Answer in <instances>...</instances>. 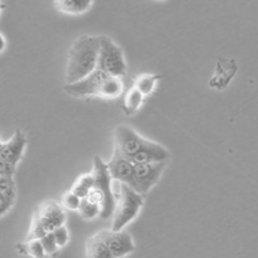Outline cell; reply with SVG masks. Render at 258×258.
I'll list each match as a JSON object with an SVG mask.
<instances>
[{"instance_id": "277c9868", "label": "cell", "mask_w": 258, "mask_h": 258, "mask_svg": "<svg viewBox=\"0 0 258 258\" xmlns=\"http://www.w3.org/2000/svg\"><path fill=\"white\" fill-rule=\"evenodd\" d=\"M91 173L94 179L93 189L98 192L101 197V210L99 216L102 220H108L114 211L116 197L112 190L113 180L111 179L107 164L99 156L94 158L93 171Z\"/></svg>"}, {"instance_id": "ac0fdd59", "label": "cell", "mask_w": 258, "mask_h": 258, "mask_svg": "<svg viewBox=\"0 0 258 258\" xmlns=\"http://www.w3.org/2000/svg\"><path fill=\"white\" fill-rule=\"evenodd\" d=\"M16 248H18V252L23 255H29L38 258H42L45 256V252L41 242H40V239H26L25 242H21V243L16 245Z\"/></svg>"}, {"instance_id": "52a82bcc", "label": "cell", "mask_w": 258, "mask_h": 258, "mask_svg": "<svg viewBox=\"0 0 258 258\" xmlns=\"http://www.w3.org/2000/svg\"><path fill=\"white\" fill-rule=\"evenodd\" d=\"M148 139L128 125H118L114 129V149L131 159Z\"/></svg>"}, {"instance_id": "ffe728a7", "label": "cell", "mask_w": 258, "mask_h": 258, "mask_svg": "<svg viewBox=\"0 0 258 258\" xmlns=\"http://www.w3.org/2000/svg\"><path fill=\"white\" fill-rule=\"evenodd\" d=\"M93 186H94L93 175L92 173H88L78 177L77 181L74 184V186H72L70 190L74 191L80 198H84L88 195V194H90Z\"/></svg>"}, {"instance_id": "3957f363", "label": "cell", "mask_w": 258, "mask_h": 258, "mask_svg": "<svg viewBox=\"0 0 258 258\" xmlns=\"http://www.w3.org/2000/svg\"><path fill=\"white\" fill-rule=\"evenodd\" d=\"M143 195L127 184L119 183L118 197L115 200V208L112 214L113 230H122L133 222L140 213L143 207Z\"/></svg>"}, {"instance_id": "cb8c5ba5", "label": "cell", "mask_w": 258, "mask_h": 258, "mask_svg": "<svg viewBox=\"0 0 258 258\" xmlns=\"http://www.w3.org/2000/svg\"><path fill=\"white\" fill-rule=\"evenodd\" d=\"M16 171V167L8 163L5 159L0 157V176H10L13 177Z\"/></svg>"}, {"instance_id": "e0dca14e", "label": "cell", "mask_w": 258, "mask_h": 258, "mask_svg": "<svg viewBox=\"0 0 258 258\" xmlns=\"http://www.w3.org/2000/svg\"><path fill=\"white\" fill-rule=\"evenodd\" d=\"M144 99V96L135 88L134 86L129 90L124 98L123 102V111L127 116H131L136 114L138 110L141 108L142 102Z\"/></svg>"}, {"instance_id": "9a60e30c", "label": "cell", "mask_w": 258, "mask_h": 258, "mask_svg": "<svg viewBox=\"0 0 258 258\" xmlns=\"http://www.w3.org/2000/svg\"><path fill=\"white\" fill-rule=\"evenodd\" d=\"M85 255L90 258H110L112 257L109 247L103 239L96 233L86 241Z\"/></svg>"}, {"instance_id": "5bb4252c", "label": "cell", "mask_w": 258, "mask_h": 258, "mask_svg": "<svg viewBox=\"0 0 258 258\" xmlns=\"http://www.w3.org/2000/svg\"><path fill=\"white\" fill-rule=\"evenodd\" d=\"M94 0H54L58 12L66 15H82L92 9Z\"/></svg>"}, {"instance_id": "6da1fadb", "label": "cell", "mask_w": 258, "mask_h": 258, "mask_svg": "<svg viewBox=\"0 0 258 258\" xmlns=\"http://www.w3.org/2000/svg\"><path fill=\"white\" fill-rule=\"evenodd\" d=\"M98 36L82 35L76 39L68 51L64 71L66 84L75 83L92 74L98 64Z\"/></svg>"}, {"instance_id": "83f0119b", "label": "cell", "mask_w": 258, "mask_h": 258, "mask_svg": "<svg viewBox=\"0 0 258 258\" xmlns=\"http://www.w3.org/2000/svg\"><path fill=\"white\" fill-rule=\"evenodd\" d=\"M2 144H3V142H2V141H0V147H2Z\"/></svg>"}, {"instance_id": "ba28073f", "label": "cell", "mask_w": 258, "mask_h": 258, "mask_svg": "<svg viewBox=\"0 0 258 258\" xmlns=\"http://www.w3.org/2000/svg\"><path fill=\"white\" fill-rule=\"evenodd\" d=\"M32 222L41 226L45 232H50L66 222L63 207L54 200H46L37 209Z\"/></svg>"}, {"instance_id": "44dd1931", "label": "cell", "mask_w": 258, "mask_h": 258, "mask_svg": "<svg viewBox=\"0 0 258 258\" xmlns=\"http://www.w3.org/2000/svg\"><path fill=\"white\" fill-rule=\"evenodd\" d=\"M40 242H41L45 255L52 256L59 251V246L57 245V243H56L52 231L46 232L44 236L40 238Z\"/></svg>"}, {"instance_id": "7a4b0ae2", "label": "cell", "mask_w": 258, "mask_h": 258, "mask_svg": "<svg viewBox=\"0 0 258 258\" xmlns=\"http://www.w3.org/2000/svg\"><path fill=\"white\" fill-rule=\"evenodd\" d=\"M63 91L72 97H99L102 99H116L123 94L122 78L109 76L99 68L75 83L64 84Z\"/></svg>"}, {"instance_id": "603a6c76", "label": "cell", "mask_w": 258, "mask_h": 258, "mask_svg": "<svg viewBox=\"0 0 258 258\" xmlns=\"http://www.w3.org/2000/svg\"><path fill=\"white\" fill-rule=\"evenodd\" d=\"M52 233H53V237L56 241V243H57V245L59 246V248L67 245L68 241H69V232H68V229L66 226H64V224L53 229Z\"/></svg>"}, {"instance_id": "30bf717a", "label": "cell", "mask_w": 258, "mask_h": 258, "mask_svg": "<svg viewBox=\"0 0 258 258\" xmlns=\"http://www.w3.org/2000/svg\"><path fill=\"white\" fill-rule=\"evenodd\" d=\"M107 167L113 181L127 184L131 187L133 186L135 164L128 157L120 154L117 150L114 149V153L107 164Z\"/></svg>"}, {"instance_id": "5b68a950", "label": "cell", "mask_w": 258, "mask_h": 258, "mask_svg": "<svg viewBox=\"0 0 258 258\" xmlns=\"http://www.w3.org/2000/svg\"><path fill=\"white\" fill-rule=\"evenodd\" d=\"M98 38L99 55L97 68H99L109 76L118 78L126 76L127 62L122 47L106 35L98 36Z\"/></svg>"}, {"instance_id": "9c48e42d", "label": "cell", "mask_w": 258, "mask_h": 258, "mask_svg": "<svg viewBox=\"0 0 258 258\" xmlns=\"http://www.w3.org/2000/svg\"><path fill=\"white\" fill-rule=\"evenodd\" d=\"M97 233L106 242L112 257H124L135 252L136 245L133 237L123 229H102Z\"/></svg>"}, {"instance_id": "8fae6325", "label": "cell", "mask_w": 258, "mask_h": 258, "mask_svg": "<svg viewBox=\"0 0 258 258\" xmlns=\"http://www.w3.org/2000/svg\"><path fill=\"white\" fill-rule=\"evenodd\" d=\"M27 145V138L22 131H15L13 136L7 142H3L0 147V157L8 163L18 167L23 158Z\"/></svg>"}, {"instance_id": "484cf974", "label": "cell", "mask_w": 258, "mask_h": 258, "mask_svg": "<svg viewBox=\"0 0 258 258\" xmlns=\"http://www.w3.org/2000/svg\"><path fill=\"white\" fill-rule=\"evenodd\" d=\"M6 48H7V41L5 37L0 34V54L4 53Z\"/></svg>"}, {"instance_id": "2e32d148", "label": "cell", "mask_w": 258, "mask_h": 258, "mask_svg": "<svg viewBox=\"0 0 258 258\" xmlns=\"http://www.w3.org/2000/svg\"><path fill=\"white\" fill-rule=\"evenodd\" d=\"M160 79L161 76L157 74H142L135 78L134 87L137 88L144 97H147L156 90Z\"/></svg>"}, {"instance_id": "d4e9b609", "label": "cell", "mask_w": 258, "mask_h": 258, "mask_svg": "<svg viewBox=\"0 0 258 258\" xmlns=\"http://www.w3.org/2000/svg\"><path fill=\"white\" fill-rule=\"evenodd\" d=\"M15 200H12L0 194V216L5 215L12 208Z\"/></svg>"}, {"instance_id": "8992f818", "label": "cell", "mask_w": 258, "mask_h": 258, "mask_svg": "<svg viewBox=\"0 0 258 258\" xmlns=\"http://www.w3.org/2000/svg\"><path fill=\"white\" fill-rule=\"evenodd\" d=\"M168 161L158 163H140L135 164L133 188L141 195L148 194L158 183L163 175Z\"/></svg>"}, {"instance_id": "4fadbf2b", "label": "cell", "mask_w": 258, "mask_h": 258, "mask_svg": "<svg viewBox=\"0 0 258 258\" xmlns=\"http://www.w3.org/2000/svg\"><path fill=\"white\" fill-rule=\"evenodd\" d=\"M237 69L238 66L233 59H219L216 62L215 74L209 81V86L217 91L224 90L235 77Z\"/></svg>"}, {"instance_id": "7c38bea8", "label": "cell", "mask_w": 258, "mask_h": 258, "mask_svg": "<svg viewBox=\"0 0 258 258\" xmlns=\"http://www.w3.org/2000/svg\"><path fill=\"white\" fill-rule=\"evenodd\" d=\"M170 158L169 151L157 142L147 140L143 147L131 158L134 164L140 163H158V161H168Z\"/></svg>"}, {"instance_id": "7402d4cb", "label": "cell", "mask_w": 258, "mask_h": 258, "mask_svg": "<svg viewBox=\"0 0 258 258\" xmlns=\"http://www.w3.org/2000/svg\"><path fill=\"white\" fill-rule=\"evenodd\" d=\"M80 203H81V198L76 195L74 191H67L64 192V195L62 196V200H61V206L70 210V211H78V209L80 207Z\"/></svg>"}, {"instance_id": "f1b7e54d", "label": "cell", "mask_w": 258, "mask_h": 258, "mask_svg": "<svg viewBox=\"0 0 258 258\" xmlns=\"http://www.w3.org/2000/svg\"><path fill=\"white\" fill-rule=\"evenodd\" d=\"M2 177H3V176H0V180H2Z\"/></svg>"}, {"instance_id": "4316f807", "label": "cell", "mask_w": 258, "mask_h": 258, "mask_svg": "<svg viewBox=\"0 0 258 258\" xmlns=\"http://www.w3.org/2000/svg\"><path fill=\"white\" fill-rule=\"evenodd\" d=\"M155 2H158V3H165V2H167V0H155Z\"/></svg>"}, {"instance_id": "d6986e66", "label": "cell", "mask_w": 258, "mask_h": 258, "mask_svg": "<svg viewBox=\"0 0 258 258\" xmlns=\"http://www.w3.org/2000/svg\"><path fill=\"white\" fill-rule=\"evenodd\" d=\"M100 210H101L100 206L97 203H95V201H93L92 199L87 197L81 198V203H80L78 211L84 220H93L95 217L99 216Z\"/></svg>"}]
</instances>
